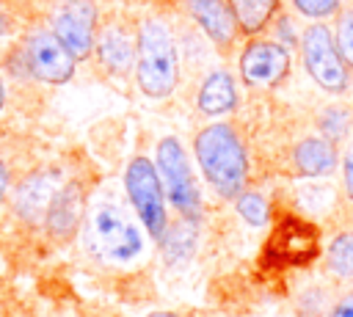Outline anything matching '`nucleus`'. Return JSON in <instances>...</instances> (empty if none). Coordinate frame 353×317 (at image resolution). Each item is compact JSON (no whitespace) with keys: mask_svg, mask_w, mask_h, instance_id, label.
I'll return each mask as SVG.
<instances>
[{"mask_svg":"<svg viewBox=\"0 0 353 317\" xmlns=\"http://www.w3.org/2000/svg\"><path fill=\"white\" fill-rule=\"evenodd\" d=\"M292 6L309 19H325L339 11L342 0H292Z\"/></svg>","mask_w":353,"mask_h":317,"instance_id":"obj_23","label":"nucleus"},{"mask_svg":"<svg viewBox=\"0 0 353 317\" xmlns=\"http://www.w3.org/2000/svg\"><path fill=\"white\" fill-rule=\"evenodd\" d=\"M44 22L77 61H85L94 52L99 30L97 0H50L44 8Z\"/></svg>","mask_w":353,"mask_h":317,"instance_id":"obj_6","label":"nucleus"},{"mask_svg":"<svg viewBox=\"0 0 353 317\" xmlns=\"http://www.w3.org/2000/svg\"><path fill=\"white\" fill-rule=\"evenodd\" d=\"M83 237H85V248L108 265H127L138 259L143 251L141 229L113 201H99L91 209H85Z\"/></svg>","mask_w":353,"mask_h":317,"instance_id":"obj_3","label":"nucleus"},{"mask_svg":"<svg viewBox=\"0 0 353 317\" xmlns=\"http://www.w3.org/2000/svg\"><path fill=\"white\" fill-rule=\"evenodd\" d=\"M331 317H353V295H345V298L331 309Z\"/></svg>","mask_w":353,"mask_h":317,"instance_id":"obj_26","label":"nucleus"},{"mask_svg":"<svg viewBox=\"0 0 353 317\" xmlns=\"http://www.w3.org/2000/svg\"><path fill=\"white\" fill-rule=\"evenodd\" d=\"M196 234H199L196 218L182 215V221H179L176 226H171V229L160 237V245H163V251H165L168 259H182V256H188V254L193 251Z\"/></svg>","mask_w":353,"mask_h":317,"instance_id":"obj_18","label":"nucleus"},{"mask_svg":"<svg viewBox=\"0 0 353 317\" xmlns=\"http://www.w3.org/2000/svg\"><path fill=\"white\" fill-rule=\"evenodd\" d=\"M334 41H336V50H339L345 66L353 69V8H347V11H342V14L336 17Z\"/></svg>","mask_w":353,"mask_h":317,"instance_id":"obj_21","label":"nucleus"},{"mask_svg":"<svg viewBox=\"0 0 353 317\" xmlns=\"http://www.w3.org/2000/svg\"><path fill=\"white\" fill-rule=\"evenodd\" d=\"M301 55H303V66L309 72V77L331 91V94H342L347 88V80H350V69L345 66L339 50H336V41H334V33L323 25V22H314L303 30L301 36Z\"/></svg>","mask_w":353,"mask_h":317,"instance_id":"obj_8","label":"nucleus"},{"mask_svg":"<svg viewBox=\"0 0 353 317\" xmlns=\"http://www.w3.org/2000/svg\"><path fill=\"white\" fill-rule=\"evenodd\" d=\"M28 72L33 80L47 83V85H63L72 80L77 58L66 50V44L47 28V22H30L19 39H17Z\"/></svg>","mask_w":353,"mask_h":317,"instance_id":"obj_4","label":"nucleus"},{"mask_svg":"<svg viewBox=\"0 0 353 317\" xmlns=\"http://www.w3.org/2000/svg\"><path fill=\"white\" fill-rule=\"evenodd\" d=\"M240 74L251 88H273L290 74V50L270 39H251L240 52Z\"/></svg>","mask_w":353,"mask_h":317,"instance_id":"obj_10","label":"nucleus"},{"mask_svg":"<svg viewBox=\"0 0 353 317\" xmlns=\"http://www.w3.org/2000/svg\"><path fill=\"white\" fill-rule=\"evenodd\" d=\"M19 33V11L14 3L0 0V44H11Z\"/></svg>","mask_w":353,"mask_h":317,"instance_id":"obj_22","label":"nucleus"},{"mask_svg":"<svg viewBox=\"0 0 353 317\" xmlns=\"http://www.w3.org/2000/svg\"><path fill=\"white\" fill-rule=\"evenodd\" d=\"M8 187H11V171L0 157V204L8 198Z\"/></svg>","mask_w":353,"mask_h":317,"instance_id":"obj_27","label":"nucleus"},{"mask_svg":"<svg viewBox=\"0 0 353 317\" xmlns=\"http://www.w3.org/2000/svg\"><path fill=\"white\" fill-rule=\"evenodd\" d=\"M317 251H320L317 226L301 215L284 212L276 218L270 237L265 240L262 259L270 267H301V265H312Z\"/></svg>","mask_w":353,"mask_h":317,"instance_id":"obj_5","label":"nucleus"},{"mask_svg":"<svg viewBox=\"0 0 353 317\" xmlns=\"http://www.w3.org/2000/svg\"><path fill=\"white\" fill-rule=\"evenodd\" d=\"M97 63L108 72V74H127L135 63V36L127 25L110 19V22H102L99 30H97V41H94V52Z\"/></svg>","mask_w":353,"mask_h":317,"instance_id":"obj_11","label":"nucleus"},{"mask_svg":"<svg viewBox=\"0 0 353 317\" xmlns=\"http://www.w3.org/2000/svg\"><path fill=\"white\" fill-rule=\"evenodd\" d=\"M6 108V85H3V77H0V110Z\"/></svg>","mask_w":353,"mask_h":317,"instance_id":"obj_28","label":"nucleus"},{"mask_svg":"<svg viewBox=\"0 0 353 317\" xmlns=\"http://www.w3.org/2000/svg\"><path fill=\"white\" fill-rule=\"evenodd\" d=\"M157 174L163 182V190L168 193L171 204L182 212L196 218L199 212V187L193 179V171L188 165L185 149L176 138H163L157 146Z\"/></svg>","mask_w":353,"mask_h":317,"instance_id":"obj_9","label":"nucleus"},{"mask_svg":"<svg viewBox=\"0 0 353 317\" xmlns=\"http://www.w3.org/2000/svg\"><path fill=\"white\" fill-rule=\"evenodd\" d=\"M124 187L149 237L160 240L165 234V190H163L160 174L152 165V160L132 157L124 171Z\"/></svg>","mask_w":353,"mask_h":317,"instance_id":"obj_7","label":"nucleus"},{"mask_svg":"<svg viewBox=\"0 0 353 317\" xmlns=\"http://www.w3.org/2000/svg\"><path fill=\"white\" fill-rule=\"evenodd\" d=\"M342 179H345V193H347V198L353 201V146H350L347 154H345V163H342Z\"/></svg>","mask_w":353,"mask_h":317,"instance_id":"obj_25","label":"nucleus"},{"mask_svg":"<svg viewBox=\"0 0 353 317\" xmlns=\"http://www.w3.org/2000/svg\"><path fill=\"white\" fill-rule=\"evenodd\" d=\"M237 212H240V218L248 221L251 226H265L268 218H270L268 201H265L259 193H254V190H243V193L237 196Z\"/></svg>","mask_w":353,"mask_h":317,"instance_id":"obj_20","label":"nucleus"},{"mask_svg":"<svg viewBox=\"0 0 353 317\" xmlns=\"http://www.w3.org/2000/svg\"><path fill=\"white\" fill-rule=\"evenodd\" d=\"M292 160H295L298 174H303V176H325L336 165V152L323 138H306V141H301L295 146Z\"/></svg>","mask_w":353,"mask_h":317,"instance_id":"obj_16","label":"nucleus"},{"mask_svg":"<svg viewBox=\"0 0 353 317\" xmlns=\"http://www.w3.org/2000/svg\"><path fill=\"white\" fill-rule=\"evenodd\" d=\"M193 149L215 193H221L223 198H237L248 179V160H245V149L237 132L232 130V124L218 121V124L204 127L196 135Z\"/></svg>","mask_w":353,"mask_h":317,"instance_id":"obj_1","label":"nucleus"},{"mask_svg":"<svg viewBox=\"0 0 353 317\" xmlns=\"http://www.w3.org/2000/svg\"><path fill=\"white\" fill-rule=\"evenodd\" d=\"M176 77H179V58L168 25L157 17L141 19L135 30L138 88L152 99H163L176 88Z\"/></svg>","mask_w":353,"mask_h":317,"instance_id":"obj_2","label":"nucleus"},{"mask_svg":"<svg viewBox=\"0 0 353 317\" xmlns=\"http://www.w3.org/2000/svg\"><path fill=\"white\" fill-rule=\"evenodd\" d=\"M146 317H176V314H171V311H154V314H146Z\"/></svg>","mask_w":353,"mask_h":317,"instance_id":"obj_29","label":"nucleus"},{"mask_svg":"<svg viewBox=\"0 0 353 317\" xmlns=\"http://www.w3.org/2000/svg\"><path fill=\"white\" fill-rule=\"evenodd\" d=\"M347 127H350V119H347V113H345V110H339V108L325 110V113H323V119H320V130H323L331 141L342 138V135L347 132Z\"/></svg>","mask_w":353,"mask_h":317,"instance_id":"obj_24","label":"nucleus"},{"mask_svg":"<svg viewBox=\"0 0 353 317\" xmlns=\"http://www.w3.org/2000/svg\"><path fill=\"white\" fill-rule=\"evenodd\" d=\"M85 221V193H83V185L77 179L72 182H63L50 207H47V215H44V229L50 232V237L55 240H66L77 232V226Z\"/></svg>","mask_w":353,"mask_h":317,"instance_id":"obj_12","label":"nucleus"},{"mask_svg":"<svg viewBox=\"0 0 353 317\" xmlns=\"http://www.w3.org/2000/svg\"><path fill=\"white\" fill-rule=\"evenodd\" d=\"M226 3H229L237 30L245 36L262 33L279 14V0H226Z\"/></svg>","mask_w":353,"mask_h":317,"instance_id":"obj_17","label":"nucleus"},{"mask_svg":"<svg viewBox=\"0 0 353 317\" xmlns=\"http://www.w3.org/2000/svg\"><path fill=\"white\" fill-rule=\"evenodd\" d=\"M199 110L204 116H221V113H229L234 105H237V88H234V80L229 72H212L207 74V80L201 83L199 88V99H196Z\"/></svg>","mask_w":353,"mask_h":317,"instance_id":"obj_15","label":"nucleus"},{"mask_svg":"<svg viewBox=\"0 0 353 317\" xmlns=\"http://www.w3.org/2000/svg\"><path fill=\"white\" fill-rule=\"evenodd\" d=\"M185 11L204 30V36L221 50L232 47V41L240 33L226 0H185Z\"/></svg>","mask_w":353,"mask_h":317,"instance_id":"obj_14","label":"nucleus"},{"mask_svg":"<svg viewBox=\"0 0 353 317\" xmlns=\"http://www.w3.org/2000/svg\"><path fill=\"white\" fill-rule=\"evenodd\" d=\"M58 187L61 185H58V176L52 171H33V174H28L17 185V190L11 196V204H14L17 218L25 221V223H30V226L44 223L47 207H50V201H52V196H55Z\"/></svg>","mask_w":353,"mask_h":317,"instance_id":"obj_13","label":"nucleus"},{"mask_svg":"<svg viewBox=\"0 0 353 317\" xmlns=\"http://www.w3.org/2000/svg\"><path fill=\"white\" fill-rule=\"evenodd\" d=\"M325 262H328V270L336 278H350L353 276V232H342L331 240Z\"/></svg>","mask_w":353,"mask_h":317,"instance_id":"obj_19","label":"nucleus"}]
</instances>
